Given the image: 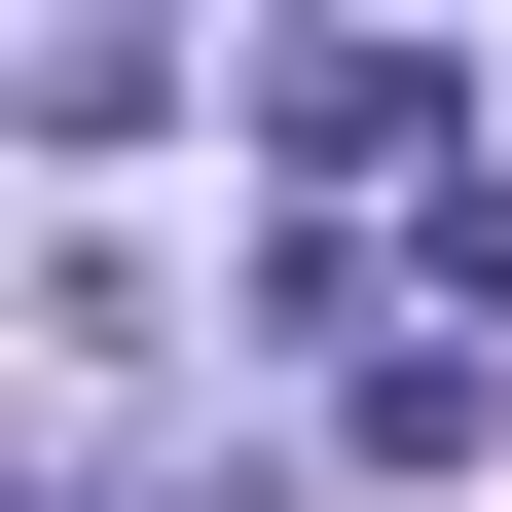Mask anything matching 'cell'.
Instances as JSON below:
<instances>
[{
    "instance_id": "6da1fadb",
    "label": "cell",
    "mask_w": 512,
    "mask_h": 512,
    "mask_svg": "<svg viewBox=\"0 0 512 512\" xmlns=\"http://www.w3.org/2000/svg\"><path fill=\"white\" fill-rule=\"evenodd\" d=\"M256 147H293V183H403L439 147V37H256Z\"/></svg>"
},
{
    "instance_id": "7a4b0ae2",
    "label": "cell",
    "mask_w": 512,
    "mask_h": 512,
    "mask_svg": "<svg viewBox=\"0 0 512 512\" xmlns=\"http://www.w3.org/2000/svg\"><path fill=\"white\" fill-rule=\"evenodd\" d=\"M330 439H366V476H476V439H512V366H476V330H366V403H330Z\"/></svg>"
},
{
    "instance_id": "3957f363",
    "label": "cell",
    "mask_w": 512,
    "mask_h": 512,
    "mask_svg": "<svg viewBox=\"0 0 512 512\" xmlns=\"http://www.w3.org/2000/svg\"><path fill=\"white\" fill-rule=\"evenodd\" d=\"M439 330H512V183H476V220H439Z\"/></svg>"
}]
</instances>
